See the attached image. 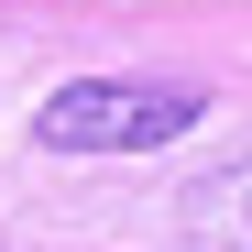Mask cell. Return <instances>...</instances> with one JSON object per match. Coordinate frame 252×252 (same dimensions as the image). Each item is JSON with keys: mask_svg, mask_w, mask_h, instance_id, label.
<instances>
[{"mask_svg": "<svg viewBox=\"0 0 252 252\" xmlns=\"http://www.w3.org/2000/svg\"><path fill=\"white\" fill-rule=\"evenodd\" d=\"M197 88H154V77H77V88H55L44 110H33V143L44 154H154L197 132Z\"/></svg>", "mask_w": 252, "mask_h": 252, "instance_id": "obj_1", "label": "cell"}, {"mask_svg": "<svg viewBox=\"0 0 252 252\" xmlns=\"http://www.w3.org/2000/svg\"><path fill=\"white\" fill-rule=\"evenodd\" d=\"M176 220H187V252H252V164L197 176L176 197Z\"/></svg>", "mask_w": 252, "mask_h": 252, "instance_id": "obj_2", "label": "cell"}]
</instances>
